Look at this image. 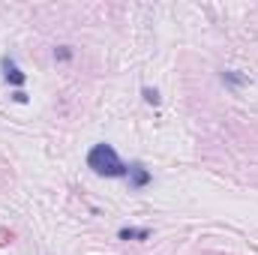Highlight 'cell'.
<instances>
[{"mask_svg":"<svg viewBox=\"0 0 258 255\" xmlns=\"http://www.w3.org/2000/svg\"><path fill=\"white\" fill-rule=\"evenodd\" d=\"M87 168L99 177H126L129 165H123V159L117 156V150L111 144H96L87 153Z\"/></svg>","mask_w":258,"mask_h":255,"instance_id":"6da1fadb","label":"cell"},{"mask_svg":"<svg viewBox=\"0 0 258 255\" xmlns=\"http://www.w3.org/2000/svg\"><path fill=\"white\" fill-rule=\"evenodd\" d=\"M126 177H129V186H132V189H144V186L150 183V171H147L141 162H132V165H129Z\"/></svg>","mask_w":258,"mask_h":255,"instance_id":"7a4b0ae2","label":"cell"},{"mask_svg":"<svg viewBox=\"0 0 258 255\" xmlns=\"http://www.w3.org/2000/svg\"><path fill=\"white\" fill-rule=\"evenodd\" d=\"M3 72H6V81H9V84H15V87H21V84L27 81V78H24V72L15 66L12 57H3Z\"/></svg>","mask_w":258,"mask_h":255,"instance_id":"3957f363","label":"cell"},{"mask_svg":"<svg viewBox=\"0 0 258 255\" xmlns=\"http://www.w3.org/2000/svg\"><path fill=\"white\" fill-rule=\"evenodd\" d=\"M117 237L120 240H147L150 237V228H120Z\"/></svg>","mask_w":258,"mask_h":255,"instance_id":"277c9868","label":"cell"},{"mask_svg":"<svg viewBox=\"0 0 258 255\" xmlns=\"http://www.w3.org/2000/svg\"><path fill=\"white\" fill-rule=\"evenodd\" d=\"M222 81H228V84H234V87H240V84H246L249 78H246V75H237V72H225V75H222Z\"/></svg>","mask_w":258,"mask_h":255,"instance_id":"5b68a950","label":"cell"},{"mask_svg":"<svg viewBox=\"0 0 258 255\" xmlns=\"http://www.w3.org/2000/svg\"><path fill=\"white\" fill-rule=\"evenodd\" d=\"M141 96H144V102L159 105V90H156V87H144V90H141Z\"/></svg>","mask_w":258,"mask_h":255,"instance_id":"8992f818","label":"cell"},{"mask_svg":"<svg viewBox=\"0 0 258 255\" xmlns=\"http://www.w3.org/2000/svg\"><path fill=\"white\" fill-rule=\"evenodd\" d=\"M54 57H57V60H72V48H57V51H54Z\"/></svg>","mask_w":258,"mask_h":255,"instance_id":"52a82bcc","label":"cell"},{"mask_svg":"<svg viewBox=\"0 0 258 255\" xmlns=\"http://www.w3.org/2000/svg\"><path fill=\"white\" fill-rule=\"evenodd\" d=\"M12 99H15V102H27V93H24V90H15Z\"/></svg>","mask_w":258,"mask_h":255,"instance_id":"ba28073f","label":"cell"}]
</instances>
